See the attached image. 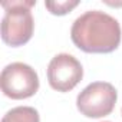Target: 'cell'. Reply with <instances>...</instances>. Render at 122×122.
Wrapping results in <instances>:
<instances>
[{"label":"cell","instance_id":"6da1fadb","mask_svg":"<svg viewBox=\"0 0 122 122\" xmlns=\"http://www.w3.org/2000/svg\"><path fill=\"white\" fill-rule=\"evenodd\" d=\"M71 37L86 53H111L121 43V26L111 15L89 10L73 22Z\"/></svg>","mask_w":122,"mask_h":122},{"label":"cell","instance_id":"7a4b0ae2","mask_svg":"<svg viewBox=\"0 0 122 122\" xmlns=\"http://www.w3.org/2000/svg\"><path fill=\"white\" fill-rule=\"evenodd\" d=\"M36 2H25V0H12L3 2L6 13L2 19V39L5 43L16 47L27 43L33 35L35 20L30 7Z\"/></svg>","mask_w":122,"mask_h":122},{"label":"cell","instance_id":"3957f363","mask_svg":"<svg viewBox=\"0 0 122 122\" xmlns=\"http://www.w3.org/2000/svg\"><path fill=\"white\" fill-rule=\"evenodd\" d=\"M0 85L6 96L12 99H26L37 92L39 76L32 66L23 62H13L2 71Z\"/></svg>","mask_w":122,"mask_h":122},{"label":"cell","instance_id":"277c9868","mask_svg":"<svg viewBox=\"0 0 122 122\" xmlns=\"http://www.w3.org/2000/svg\"><path fill=\"white\" fill-rule=\"evenodd\" d=\"M118 93L108 82H93L88 85L76 99L79 112L88 118H102L109 115L116 103Z\"/></svg>","mask_w":122,"mask_h":122},{"label":"cell","instance_id":"5b68a950","mask_svg":"<svg viewBox=\"0 0 122 122\" xmlns=\"http://www.w3.org/2000/svg\"><path fill=\"white\" fill-rule=\"evenodd\" d=\"M83 76V68L81 62L69 53L56 55L47 66L49 85L57 92L72 91Z\"/></svg>","mask_w":122,"mask_h":122},{"label":"cell","instance_id":"8992f818","mask_svg":"<svg viewBox=\"0 0 122 122\" xmlns=\"http://www.w3.org/2000/svg\"><path fill=\"white\" fill-rule=\"evenodd\" d=\"M2 122H40V118L32 106H16L3 116Z\"/></svg>","mask_w":122,"mask_h":122},{"label":"cell","instance_id":"52a82bcc","mask_svg":"<svg viewBox=\"0 0 122 122\" xmlns=\"http://www.w3.org/2000/svg\"><path fill=\"white\" fill-rule=\"evenodd\" d=\"M79 5L78 0H65V2H46L45 6L46 9H49V12L52 15H57V16H63L68 12H71L73 7H76Z\"/></svg>","mask_w":122,"mask_h":122},{"label":"cell","instance_id":"ba28073f","mask_svg":"<svg viewBox=\"0 0 122 122\" xmlns=\"http://www.w3.org/2000/svg\"><path fill=\"white\" fill-rule=\"evenodd\" d=\"M106 122H108V121H106Z\"/></svg>","mask_w":122,"mask_h":122}]
</instances>
